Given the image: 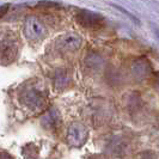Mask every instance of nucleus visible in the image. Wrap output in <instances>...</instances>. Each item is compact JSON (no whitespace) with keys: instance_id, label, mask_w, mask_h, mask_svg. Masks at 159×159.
Listing matches in <instances>:
<instances>
[{"instance_id":"obj_2","label":"nucleus","mask_w":159,"mask_h":159,"mask_svg":"<svg viewBox=\"0 0 159 159\" xmlns=\"http://www.w3.org/2000/svg\"><path fill=\"white\" fill-rule=\"evenodd\" d=\"M24 35L29 41L36 42L46 37L47 28L43 22L35 16L26 17L24 22Z\"/></svg>"},{"instance_id":"obj_7","label":"nucleus","mask_w":159,"mask_h":159,"mask_svg":"<svg viewBox=\"0 0 159 159\" xmlns=\"http://www.w3.org/2000/svg\"><path fill=\"white\" fill-rule=\"evenodd\" d=\"M130 73H132V77L135 80L143 81L151 75V65L146 59H136L135 61L132 62Z\"/></svg>"},{"instance_id":"obj_3","label":"nucleus","mask_w":159,"mask_h":159,"mask_svg":"<svg viewBox=\"0 0 159 159\" xmlns=\"http://www.w3.org/2000/svg\"><path fill=\"white\" fill-rule=\"evenodd\" d=\"M18 53V43L13 35L0 39V65H8L15 61Z\"/></svg>"},{"instance_id":"obj_10","label":"nucleus","mask_w":159,"mask_h":159,"mask_svg":"<svg viewBox=\"0 0 159 159\" xmlns=\"http://www.w3.org/2000/svg\"><path fill=\"white\" fill-rule=\"evenodd\" d=\"M152 85H153L154 90L159 93V73L153 77V79H152Z\"/></svg>"},{"instance_id":"obj_4","label":"nucleus","mask_w":159,"mask_h":159,"mask_svg":"<svg viewBox=\"0 0 159 159\" xmlns=\"http://www.w3.org/2000/svg\"><path fill=\"white\" fill-rule=\"evenodd\" d=\"M67 143L73 147H80L86 143L89 138V130L83 123L74 122L67 130Z\"/></svg>"},{"instance_id":"obj_8","label":"nucleus","mask_w":159,"mask_h":159,"mask_svg":"<svg viewBox=\"0 0 159 159\" xmlns=\"http://www.w3.org/2000/svg\"><path fill=\"white\" fill-rule=\"evenodd\" d=\"M53 83H54V88L56 90H64L68 84H70V75H68V72L66 70H59L54 74V78H53Z\"/></svg>"},{"instance_id":"obj_6","label":"nucleus","mask_w":159,"mask_h":159,"mask_svg":"<svg viewBox=\"0 0 159 159\" xmlns=\"http://www.w3.org/2000/svg\"><path fill=\"white\" fill-rule=\"evenodd\" d=\"M77 22L85 29H91V30H97L101 29L104 25L105 20L101 15L91 12L88 10H81L77 15Z\"/></svg>"},{"instance_id":"obj_11","label":"nucleus","mask_w":159,"mask_h":159,"mask_svg":"<svg viewBox=\"0 0 159 159\" xmlns=\"http://www.w3.org/2000/svg\"><path fill=\"white\" fill-rule=\"evenodd\" d=\"M7 10H8V5H2V6H0V18L6 15Z\"/></svg>"},{"instance_id":"obj_5","label":"nucleus","mask_w":159,"mask_h":159,"mask_svg":"<svg viewBox=\"0 0 159 159\" xmlns=\"http://www.w3.org/2000/svg\"><path fill=\"white\" fill-rule=\"evenodd\" d=\"M83 40L77 34H66L55 41V48L61 53H72L81 47Z\"/></svg>"},{"instance_id":"obj_1","label":"nucleus","mask_w":159,"mask_h":159,"mask_svg":"<svg viewBox=\"0 0 159 159\" xmlns=\"http://www.w3.org/2000/svg\"><path fill=\"white\" fill-rule=\"evenodd\" d=\"M24 107L31 111H41L47 105V92L42 83H30L23 88L19 97Z\"/></svg>"},{"instance_id":"obj_9","label":"nucleus","mask_w":159,"mask_h":159,"mask_svg":"<svg viewBox=\"0 0 159 159\" xmlns=\"http://www.w3.org/2000/svg\"><path fill=\"white\" fill-rule=\"evenodd\" d=\"M59 122H60V116H59L56 110H50V111L46 112L42 117V125L49 130L55 129L59 125Z\"/></svg>"}]
</instances>
